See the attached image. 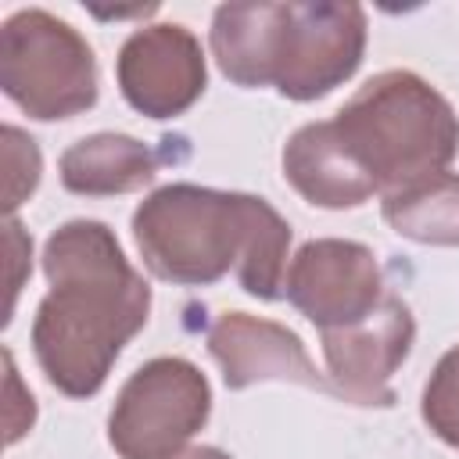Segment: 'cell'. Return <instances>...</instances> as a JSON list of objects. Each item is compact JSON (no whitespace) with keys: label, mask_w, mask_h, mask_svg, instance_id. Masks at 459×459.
Returning a JSON list of instances; mask_svg holds the SVG:
<instances>
[{"label":"cell","mask_w":459,"mask_h":459,"mask_svg":"<svg viewBox=\"0 0 459 459\" xmlns=\"http://www.w3.org/2000/svg\"><path fill=\"white\" fill-rule=\"evenodd\" d=\"M384 219L420 244H459V176L441 172L384 197Z\"/></svg>","instance_id":"obj_13"},{"label":"cell","mask_w":459,"mask_h":459,"mask_svg":"<svg viewBox=\"0 0 459 459\" xmlns=\"http://www.w3.org/2000/svg\"><path fill=\"white\" fill-rule=\"evenodd\" d=\"M283 176L301 197L323 208H355L373 197L366 179L355 172V165L333 140L330 122H312L290 136L283 151Z\"/></svg>","instance_id":"obj_11"},{"label":"cell","mask_w":459,"mask_h":459,"mask_svg":"<svg viewBox=\"0 0 459 459\" xmlns=\"http://www.w3.org/2000/svg\"><path fill=\"white\" fill-rule=\"evenodd\" d=\"M330 129L366 186L384 197L441 176L459 143L448 100L412 72L369 79L330 118Z\"/></svg>","instance_id":"obj_4"},{"label":"cell","mask_w":459,"mask_h":459,"mask_svg":"<svg viewBox=\"0 0 459 459\" xmlns=\"http://www.w3.org/2000/svg\"><path fill=\"white\" fill-rule=\"evenodd\" d=\"M283 294L326 333L366 319L380 301V269L362 244L312 240L298 251Z\"/></svg>","instance_id":"obj_7"},{"label":"cell","mask_w":459,"mask_h":459,"mask_svg":"<svg viewBox=\"0 0 459 459\" xmlns=\"http://www.w3.org/2000/svg\"><path fill=\"white\" fill-rule=\"evenodd\" d=\"M423 420L441 441L459 448V348H452L437 362L423 391Z\"/></svg>","instance_id":"obj_14"},{"label":"cell","mask_w":459,"mask_h":459,"mask_svg":"<svg viewBox=\"0 0 459 459\" xmlns=\"http://www.w3.org/2000/svg\"><path fill=\"white\" fill-rule=\"evenodd\" d=\"M154 165V154L140 140L97 133L65 151L61 183L72 194H126L151 183Z\"/></svg>","instance_id":"obj_12"},{"label":"cell","mask_w":459,"mask_h":459,"mask_svg":"<svg viewBox=\"0 0 459 459\" xmlns=\"http://www.w3.org/2000/svg\"><path fill=\"white\" fill-rule=\"evenodd\" d=\"M22 244H25V233H22V226L11 219V222H7V251H11V305H14V294H18V287H22V258H25V255L18 251Z\"/></svg>","instance_id":"obj_16"},{"label":"cell","mask_w":459,"mask_h":459,"mask_svg":"<svg viewBox=\"0 0 459 459\" xmlns=\"http://www.w3.org/2000/svg\"><path fill=\"white\" fill-rule=\"evenodd\" d=\"M118 82L136 111L151 118L179 115L204 90L201 47L183 25H151L133 32L118 54Z\"/></svg>","instance_id":"obj_9"},{"label":"cell","mask_w":459,"mask_h":459,"mask_svg":"<svg viewBox=\"0 0 459 459\" xmlns=\"http://www.w3.org/2000/svg\"><path fill=\"white\" fill-rule=\"evenodd\" d=\"M4 93L32 118H72L97 100L93 50L47 11H18L0 32Z\"/></svg>","instance_id":"obj_5"},{"label":"cell","mask_w":459,"mask_h":459,"mask_svg":"<svg viewBox=\"0 0 459 459\" xmlns=\"http://www.w3.org/2000/svg\"><path fill=\"white\" fill-rule=\"evenodd\" d=\"M4 161H7L4 204H7V212H14L39 183V151L22 129L4 126Z\"/></svg>","instance_id":"obj_15"},{"label":"cell","mask_w":459,"mask_h":459,"mask_svg":"<svg viewBox=\"0 0 459 459\" xmlns=\"http://www.w3.org/2000/svg\"><path fill=\"white\" fill-rule=\"evenodd\" d=\"M412 344V316L405 301L384 294V301L359 323L326 330L323 355L333 377V394L359 405H391L387 377L409 355Z\"/></svg>","instance_id":"obj_8"},{"label":"cell","mask_w":459,"mask_h":459,"mask_svg":"<svg viewBox=\"0 0 459 459\" xmlns=\"http://www.w3.org/2000/svg\"><path fill=\"white\" fill-rule=\"evenodd\" d=\"M208 348L219 359L230 387H247L255 380H298L305 387L333 391V384L316 373L312 359L290 330L251 319L247 312H226L208 330Z\"/></svg>","instance_id":"obj_10"},{"label":"cell","mask_w":459,"mask_h":459,"mask_svg":"<svg viewBox=\"0 0 459 459\" xmlns=\"http://www.w3.org/2000/svg\"><path fill=\"white\" fill-rule=\"evenodd\" d=\"M183 459H230V455H222L219 448H194V452L183 455Z\"/></svg>","instance_id":"obj_17"},{"label":"cell","mask_w":459,"mask_h":459,"mask_svg":"<svg viewBox=\"0 0 459 459\" xmlns=\"http://www.w3.org/2000/svg\"><path fill=\"white\" fill-rule=\"evenodd\" d=\"M133 233L161 280L212 283L237 265L240 287L255 298L273 301L287 287L290 226L262 197L176 183L136 208Z\"/></svg>","instance_id":"obj_2"},{"label":"cell","mask_w":459,"mask_h":459,"mask_svg":"<svg viewBox=\"0 0 459 459\" xmlns=\"http://www.w3.org/2000/svg\"><path fill=\"white\" fill-rule=\"evenodd\" d=\"M50 294L32 323V348L47 380L72 394H93L122 344L147 323L151 287L126 262L104 222L75 219L43 251Z\"/></svg>","instance_id":"obj_1"},{"label":"cell","mask_w":459,"mask_h":459,"mask_svg":"<svg viewBox=\"0 0 459 459\" xmlns=\"http://www.w3.org/2000/svg\"><path fill=\"white\" fill-rule=\"evenodd\" d=\"M366 47L359 4H226L215 11L212 50L240 86H276L312 100L344 82Z\"/></svg>","instance_id":"obj_3"},{"label":"cell","mask_w":459,"mask_h":459,"mask_svg":"<svg viewBox=\"0 0 459 459\" xmlns=\"http://www.w3.org/2000/svg\"><path fill=\"white\" fill-rule=\"evenodd\" d=\"M212 409L208 380L186 359H154L140 366L108 420L111 448L122 459H176L201 430Z\"/></svg>","instance_id":"obj_6"}]
</instances>
